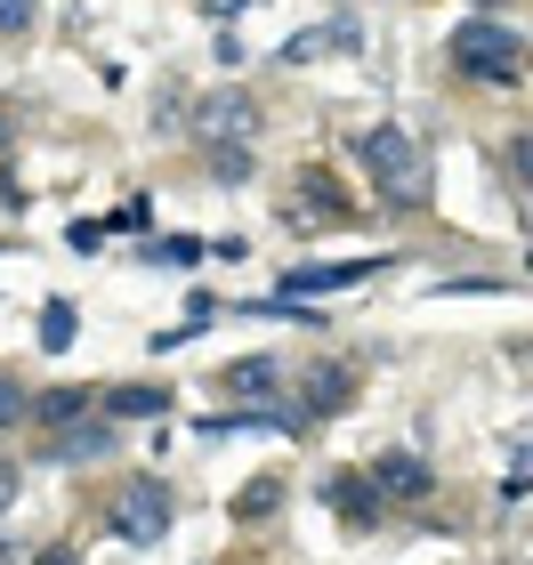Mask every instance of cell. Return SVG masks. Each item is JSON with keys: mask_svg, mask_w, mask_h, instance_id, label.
Listing matches in <instances>:
<instances>
[{"mask_svg": "<svg viewBox=\"0 0 533 565\" xmlns=\"http://www.w3.org/2000/svg\"><path fill=\"white\" fill-rule=\"evenodd\" d=\"M355 170L380 186V202H396V211H413L428 170H420V146L396 130V121H380V130H364V146H355Z\"/></svg>", "mask_w": 533, "mask_h": 565, "instance_id": "6da1fadb", "label": "cell"}, {"mask_svg": "<svg viewBox=\"0 0 533 565\" xmlns=\"http://www.w3.org/2000/svg\"><path fill=\"white\" fill-rule=\"evenodd\" d=\"M9 501H17V469L0 460V509H9Z\"/></svg>", "mask_w": 533, "mask_h": 565, "instance_id": "7402d4cb", "label": "cell"}, {"mask_svg": "<svg viewBox=\"0 0 533 565\" xmlns=\"http://www.w3.org/2000/svg\"><path fill=\"white\" fill-rule=\"evenodd\" d=\"M364 477L380 484V501H420V493H428V460H420V452H380Z\"/></svg>", "mask_w": 533, "mask_h": 565, "instance_id": "8fae6325", "label": "cell"}, {"mask_svg": "<svg viewBox=\"0 0 533 565\" xmlns=\"http://www.w3.org/2000/svg\"><path fill=\"white\" fill-rule=\"evenodd\" d=\"M348 396H355V372L348 364H308V380H299V413H308V420H332Z\"/></svg>", "mask_w": 533, "mask_h": 565, "instance_id": "9c48e42d", "label": "cell"}, {"mask_svg": "<svg viewBox=\"0 0 533 565\" xmlns=\"http://www.w3.org/2000/svg\"><path fill=\"white\" fill-rule=\"evenodd\" d=\"M170 518H178V509H170V493H162L154 477H130V484L114 493V509H106V525L121 533V542H162Z\"/></svg>", "mask_w": 533, "mask_h": 565, "instance_id": "3957f363", "label": "cell"}, {"mask_svg": "<svg viewBox=\"0 0 533 565\" xmlns=\"http://www.w3.org/2000/svg\"><path fill=\"white\" fill-rule=\"evenodd\" d=\"M380 259H323V267H291L284 275V299H316V291H355V282H372Z\"/></svg>", "mask_w": 533, "mask_h": 565, "instance_id": "5b68a950", "label": "cell"}, {"mask_svg": "<svg viewBox=\"0 0 533 565\" xmlns=\"http://www.w3.org/2000/svg\"><path fill=\"white\" fill-rule=\"evenodd\" d=\"M525 493H533V445L518 452V469H510V501H525Z\"/></svg>", "mask_w": 533, "mask_h": 565, "instance_id": "44dd1931", "label": "cell"}, {"mask_svg": "<svg viewBox=\"0 0 533 565\" xmlns=\"http://www.w3.org/2000/svg\"><path fill=\"white\" fill-rule=\"evenodd\" d=\"M0 146H9V114H0Z\"/></svg>", "mask_w": 533, "mask_h": 565, "instance_id": "cb8c5ba5", "label": "cell"}, {"mask_svg": "<svg viewBox=\"0 0 533 565\" xmlns=\"http://www.w3.org/2000/svg\"><path fill=\"white\" fill-rule=\"evenodd\" d=\"M114 452V420L97 413V420H82L73 436H57V460H106Z\"/></svg>", "mask_w": 533, "mask_h": 565, "instance_id": "5bb4252c", "label": "cell"}, {"mask_svg": "<svg viewBox=\"0 0 533 565\" xmlns=\"http://www.w3.org/2000/svg\"><path fill=\"white\" fill-rule=\"evenodd\" d=\"M275 501H284V477H250L243 493H235V518H267Z\"/></svg>", "mask_w": 533, "mask_h": 565, "instance_id": "2e32d148", "label": "cell"}, {"mask_svg": "<svg viewBox=\"0 0 533 565\" xmlns=\"http://www.w3.org/2000/svg\"><path fill=\"white\" fill-rule=\"evenodd\" d=\"M211 178H218V186H243V178H250V146L235 138V146H211Z\"/></svg>", "mask_w": 533, "mask_h": 565, "instance_id": "e0dca14e", "label": "cell"}, {"mask_svg": "<svg viewBox=\"0 0 533 565\" xmlns=\"http://www.w3.org/2000/svg\"><path fill=\"white\" fill-rule=\"evenodd\" d=\"M82 420H97V388H82V380L33 396V428H82Z\"/></svg>", "mask_w": 533, "mask_h": 565, "instance_id": "30bf717a", "label": "cell"}, {"mask_svg": "<svg viewBox=\"0 0 533 565\" xmlns=\"http://www.w3.org/2000/svg\"><path fill=\"white\" fill-rule=\"evenodd\" d=\"M194 130L202 138H211V146H250V130H259V106H250V97L243 89H218V97H202V106H194Z\"/></svg>", "mask_w": 533, "mask_h": 565, "instance_id": "277c9868", "label": "cell"}, {"mask_svg": "<svg viewBox=\"0 0 533 565\" xmlns=\"http://www.w3.org/2000/svg\"><path fill=\"white\" fill-rule=\"evenodd\" d=\"M477 9H493V0H477Z\"/></svg>", "mask_w": 533, "mask_h": 565, "instance_id": "d4e9b609", "label": "cell"}, {"mask_svg": "<svg viewBox=\"0 0 533 565\" xmlns=\"http://www.w3.org/2000/svg\"><path fill=\"white\" fill-rule=\"evenodd\" d=\"M97 413H106V420H162V413H170V388L130 380V388H106V396H97Z\"/></svg>", "mask_w": 533, "mask_h": 565, "instance_id": "4fadbf2b", "label": "cell"}, {"mask_svg": "<svg viewBox=\"0 0 533 565\" xmlns=\"http://www.w3.org/2000/svg\"><path fill=\"white\" fill-rule=\"evenodd\" d=\"M24 420H33V396H24L17 380L0 372V428H24Z\"/></svg>", "mask_w": 533, "mask_h": 565, "instance_id": "ac0fdd59", "label": "cell"}, {"mask_svg": "<svg viewBox=\"0 0 533 565\" xmlns=\"http://www.w3.org/2000/svg\"><path fill=\"white\" fill-rule=\"evenodd\" d=\"M510 178L533 194V138H510Z\"/></svg>", "mask_w": 533, "mask_h": 565, "instance_id": "ffe728a7", "label": "cell"}, {"mask_svg": "<svg viewBox=\"0 0 533 565\" xmlns=\"http://www.w3.org/2000/svg\"><path fill=\"white\" fill-rule=\"evenodd\" d=\"M41 565H73V550H41Z\"/></svg>", "mask_w": 533, "mask_h": 565, "instance_id": "603a6c76", "label": "cell"}, {"mask_svg": "<svg viewBox=\"0 0 533 565\" xmlns=\"http://www.w3.org/2000/svg\"><path fill=\"white\" fill-rule=\"evenodd\" d=\"M452 65L477 73V82H518V65H525V49L510 24H493V17H469L461 33H452Z\"/></svg>", "mask_w": 533, "mask_h": 565, "instance_id": "7a4b0ae2", "label": "cell"}, {"mask_svg": "<svg viewBox=\"0 0 533 565\" xmlns=\"http://www.w3.org/2000/svg\"><path fill=\"white\" fill-rule=\"evenodd\" d=\"M226 404H284V364L275 355H235L226 364Z\"/></svg>", "mask_w": 533, "mask_h": 565, "instance_id": "8992f818", "label": "cell"}, {"mask_svg": "<svg viewBox=\"0 0 533 565\" xmlns=\"http://www.w3.org/2000/svg\"><path fill=\"white\" fill-rule=\"evenodd\" d=\"M364 41V24L355 17H332V24H308V33H291L284 41V65H316V57H340V49Z\"/></svg>", "mask_w": 533, "mask_h": 565, "instance_id": "ba28073f", "label": "cell"}, {"mask_svg": "<svg viewBox=\"0 0 533 565\" xmlns=\"http://www.w3.org/2000/svg\"><path fill=\"white\" fill-rule=\"evenodd\" d=\"M33 0H0V41H24V33H33Z\"/></svg>", "mask_w": 533, "mask_h": 565, "instance_id": "d6986e66", "label": "cell"}, {"mask_svg": "<svg viewBox=\"0 0 533 565\" xmlns=\"http://www.w3.org/2000/svg\"><path fill=\"white\" fill-rule=\"evenodd\" d=\"M73 331H82V316H73V299H49L41 307V355H65Z\"/></svg>", "mask_w": 533, "mask_h": 565, "instance_id": "9a60e30c", "label": "cell"}, {"mask_svg": "<svg viewBox=\"0 0 533 565\" xmlns=\"http://www.w3.org/2000/svg\"><path fill=\"white\" fill-rule=\"evenodd\" d=\"M323 501H332L340 518H355V525H372V509H380V484H372L364 469H332V477H323Z\"/></svg>", "mask_w": 533, "mask_h": 565, "instance_id": "7c38bea8", "label": "cell"}, {"mask_svg": "<svg viewBox=\"0 0 533 565\" xmlns=\"http://www.w3.org/2000/svg\"><path fill=\"white\" fill-rule=\"evenodd\" d=\"M340 186H332V170H299L291 178V194H284V218L291 226H308V218H340Z\"/></svg>", "mask_w": 533, "mask_h": 565, "instance_id": "52a82bcc", "label": "cell"}]
</instances>
